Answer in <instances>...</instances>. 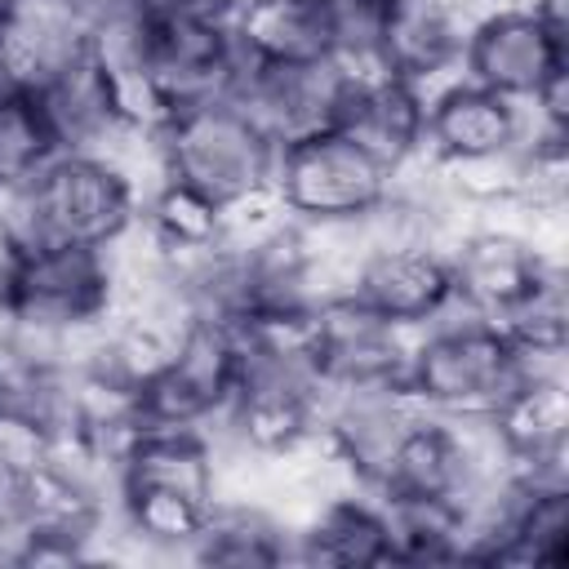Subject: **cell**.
<instances>
[{"label":"cell","instance_id":"obj_6","mask_svg":"<svg viewBox=\"0 0 569 569\" xmlns=\"http://www.w3.org/2000/svg\"><path fill=\"white\" fill-rule=\"evenodd\" d=\"M351 89V71L333 58L316 62H258L236 49L222 98H231L276 147L333 129L342 98Z\"/></svg>","mask_w":569,"mask_h":569},{"label":"cell","instance_id":"obj_8","mask_svg":"<svg viewBox=\"0 0 569 569\" xmlns=\"http://www.w3.org/2000/svg\"><path fill=\"white\" fill-rule=\"evenodd\" d=\"M311 360L320 387H360V382H391L405 378L413 329L378 316L351 289L325 293L311 307Z\"/></svg>","mask_w":569,"mask_h":569},{"label":"cell","instance_id":"obj_18","mask_svg":"<svg viewBox=\"0 0 569 569\" xmlns=\"http://www.w3.org/2000/svg\"><path fill=\"white\" fill-rule=\"evenodd\" d=\"M231 40L258 62H316L333 58L325 4L311 0H240L231 9Z\"/></svg>","mask_w":569,"mask_h":569},{"label":"cell","instance_id":"obj_15","mask_svg":"<svg viewBox=\"0 0 569 569\" xmlns=\"http://www.w3.org/2000/svg\"><path fill=\"white\" fill-rule=\"evenodd\" d=\"M293 560L302 565H333V569H365V565H391V538L382 498L351 485L320 502L298 529H293Z\"/></svg>","mask_w":569,"mask_h":569},{"label":"cell","instance_id":"obj_4","mask_svg":"<svg viewBox=\"0 0 569 569\" xmlns=\"http://www.w3.org/2000/svg\"><path fill=\"white\" fill-rule=\"evenodd\" d=\"M111 316V262L107 249L36 240L22 258L9 320L18 333L58 347L67 365V342Z\"/></svg>","mask_w":569,"mask_h":569},{"label":"cell","instance_id":"obj_10","mask_svg":"<svg viewBox=\"0 0 569 569\" xmlns=\"http://www.w3.org/2000/svg\"><path fill=\"white\" fill-rule=\"evenodd\" d=\"M551 262H560V253L538 249L525 231L502 222H471L449 244L453 298L489 320H502Z\"/></svg>","mask_w":569,"mask_h":569},{"label":"cell","instance_id":"obj_24","mask_svg":"<svg viewBox=\"0 0 569 569\" xmlns=\"http://www.w3.org/2000/svg\"><path fill=\"white\" fill-rule=\"evenodd\" d=\"M311 4H329V0H311Z\"/></svg>","mask_w":569,"mask_h":569},{"label":"cell","instance_id":"obj_14","mask_svg":"<svg viewBox=\"0 0 569 569\" xmlns=\"http://www.w3.org/2000/svg\"><path fill=\"white\" fill-rule=\"evenodd\" d=\"M502 436L511 467L538 485H569V382L565 373H529L489 418Z\"/></svg>","mask_w":569,"mask_h":569},{"label":"cell","instance_id":"obj_12","mask_svg":"<svg viewBox=\"0 0 569 569\" xmlns=\"http://www.w3.org/2000/svg\"><path fill=\"white\" fill-rule=\"evenodd\" d=\"M471 18L440 0H382L378 18V67L409 80L422 98L445 80L462 76V40Z\"/></svg>","mask_w":569,"mask_h":569},{"label":"cell","instance_id":"obj_21","mask_svg":"<svg viewBox=\"0 0 569 569\" xmlns=\"http://www.w3.org/2000/svg\"><path fill=\"white\" fill-rule=\"evenodd\" d=\"M138 218L147 222V231L156 236L164 253H200V249H213L222 236V209L196 187L173 182V178L156 182L142 196Z\"/></svg>","mask_w":569,"mask_h":569},{"label":"cell","instance_id":"obj_23","mask_svg":"<svg viewBox=\"0 0 569 569\" xmlns=\"http://www.w3.org/2000/svg\"><path fill=\"white\" fill-rule=\"evenodd\" d=\"M27 249H31V240L22 236L9 200L0 196V316H9V307H13V289H18V276H22Z\"/></svg>","mask_w":569,"mask_h":569},{"label":"cell","instance_id":"obj_20","mask_svg":"<svg viewBox=\"0 0 569 569\" xmlns=\"http://www.w3.org/2000/svg\"><path fill=\"white\" fill-rule=\"evenodd\" d=\"M525 480V476H520ZM569 560V485L525 480L498 565L560 569Z\"/></svg>","mask_w":569,"mask_h":569},{"label":"cell","instance_id":"obj_22","mask_svg":"<svg viewBox=\"0 0 569 569\" xmlns=\"http://www.w3.org/2000/svg\"><path fill=\"white\" fill-rule=\"evenodd\" d=\"M62 151L36 93L0 89V196L22 191Z\"/></svg>","mask_w":569,"mask_h":569},{"label":"cell","instance_id":"obj_7","mask_svg":"<svg viewBox=\"0 0 569 569\" xmlns=\"http://www.w3.org/2000/svg\"><path fill=\"white\" fill-rule=\"evenodd\" d=\"M569 67V36L538 18L533 4H498L471 18L462 40V76L511 98L533 102L551 76Z\"/></svg>","mask_w":569,"mask_h":569},{"label":"cell","instance_id":"obj_17","mask_svg":"<svg viewBox=\"0 0 569 569\" xmlns=\"http://www.w3.org/2000/svg\"><path fill=\"white\" fill-rule=\"evenodd\" d=\"M36 98H40L62 151H102L116 138V129H124L116 116L111 71L93 53V44L80 49Z\"/></svg>","mask_w":569,"mask_h":569},{"label":"cell","instance_id":"obj_16","mask_svg":"<svg viewBox=\"0 0 569 569\" xmlns=\"http://www.w3.org/2000/svg\"><path fill=\"white\" fill-rule=\"evenodd\" d=\"M187 560L213 569H267L293 560V525L280 520L267 502L244 493H218Z\"/></svg>","mask_w":569,"mask_h":569},{"label":"cell","instance_id":"obj_9","mask_svg":"<svg viewBox=\"0 0 569 569\" xmlns=\"http://www.w3.org/2000/svg\"><path fill=\"white\" fill-rule=\"evenodd\" d=\"M347 289L369 302L378 316L422 329L431 325L449 302H453V267L449 249L431 240H400V244H369L356 267Z\"/></svg>","mask_w":569,"mask_h":569},{"label":"cell","instance_id":"obj_13","mask_svg":"<svg viewBox=\"0 0 569 569\" xmlns=\"http://www.w3.org/2000/svg\"><path fill=\"white\" fill-rule=\"evenodd\" d=\"M333 129H342L387 173H396L427 147V98L387 71H351V89Z\"/></svg>","mask_w":569,"mask_h":569},{"label":"cell","instance_id":"obj_19","mask_svg":"<svg viewBox=\"0 0 569 569\" xmlns=\"http://www.w3.org/2000/svg\"><path fill=\"white\" fill-rule=\"evenodd\" d=\"M391 565H462V507L440 498H382Z\"/></svg>","mask_w":569,"mask_h":569},{"label":"cell","instance_id":"obj_3","mask_svg":"<svg viewBox=\"0 0 569 569\" xmlns=\"http://www.w3.org/2000/svg\"><path fill=\"white\" fill-rule=\"evenodd\" d=\"M156 142L164 178L196 187L213 204L271 182L276 169V142L222 93L178 107L160 124Z\"/></svg>","mask_w":569,"mask_h":569},{"label":"cell","instance_id":"obj_5","mask_svg":"<svg viewBox=\"0 0 569 569\" xmlns=\"http://www.w3.org/2000/svg\"><path fill=\"white\" fill-rule=\"evenodd\" d=\"M271 187L298 222H356L391 191V173L342 129H320L276 147Z\"/></svg>","mask_w":569,"mask_h":569},{"label":"cell","instance_id":"obj_2","mask_svg":"<svg viewBox=\"0 0 569 569\" xmlns=\"http://www.w3.org/2000/svg\"><path fill=\"white\" fill-rule=\"evenodd\" d=\"M4 200L31 244L62 240L107 249L142 213L138 187L98 151H58L22 191Z\"/></svg>","mask_w":569,"mask_h":569},{"label":"cell","instance_id":"obj_1","mask_svg":"<svg viewBox=\"0 0 569 569\" xmlns=\"http://www.w3.org/2000/svg\"><path fill=\"white\" fill-rule=\"evenodd\" d=\"M525 378V356L507 329L458 298L413 333L405 365L409 391L440 418H493Z\"/></svg>","mask_w":569,"mask_h":569},{"label":"cell","instance_id":"obj_11","mask_svg":"<svg viewBox=\"0 0 569 569\" xmlns=\"http://www.w3.org/2000/svg\"><path fill=\"white\" fill-rule=\"evenodd\" d=\"M529 133V107L511 102L467 76L427 93V156L431 160H485L507 156Z\"/></svg>","mask_w":569,"mask_h":569}]
</instances>
